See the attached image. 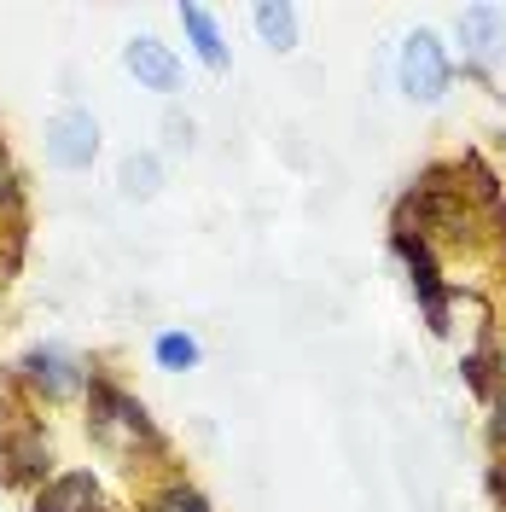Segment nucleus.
Masks as SVG:
<instances>
[{
    "label": "nucleus",
    "instance_id": "f257e3e1",
    "mask_svg": "<svg viewBox=\"0 0 506 512\" xmlns=\"http://www.w3.org/2000/svg\"><path fill=\"white\" fill-rule=\"evenodd\" d=\"M88 431H94L99 448H111L123 460H134V454H163V437H158V425H152V414L128 390H117L111 379L88 384Z\"/></svg>",
    "mask_w": 506,
    "mask_h": 512
},
{
    "label": "nucleus",
    "instance_id": "f03ea898",
    "mask_svg": "<svg viewBox=\"0 0 506 512\" xmlns=\"http://www.w3.org/2000/svg\"><path fill=\"white\" fill-rule=\"evenodd\" d=\"M396 88L413 105H443L454 88V59H448V41L437 30H408L402 35V53H396Z\"/></svg>",
    "mask_w": 506,
    "mask_h": 512
},
{
    "label": "nucleus",
    "instance_id": "7ed1b4c3",
    "mask_svg": "<svg viewBox=\"0 0 506 512\" xmlns=\"http://www.w3.org/2000/svg\"><path fill=\"white\" fill-rule=\"evenodd\" d=\"M99 117L88 111V105H64V111H53L47 117V134H41V152H47V163L53 169H64V175H82V169H94L99 158Z\"/></svg>",
    "mask_w": 506,
    "mask_h": 512
},
{
    "label": "nucleus",
    "instance_id": "20e7f679",
    "mask_svg": "<svg viewBox=\"0 0 506 512\" xmlns=\"http://www.w3.org/2000/svg\"><path fill=\"white\" fill-rule=\"evenodd\" d=\"M53 472V443H47V431H41V419H12L6 431H0V478L12 483V489H41Z\"/></svg>",
    "mask_w": 506,
    "mask_h": 512
},
{
    "label": "nucleus",
    "instance_id": "39448f33",
    "mask_svg": "<svg viewBox=\"0 0 506 512\" xmlns=\"http://www.w3.org/2000/svg\"><path fill=\"white\" fill-rule=\"evenodd\" d=\"M123 70L134 76V88L158 99H175L187 88V70H181V53L163 41V35H128L123 41Z\"/></svg>",
    "mask_w": 506,
    "mask_h": 512
},
{
    "label": "nucleus",
    "instance_id": "423d86ee",
    "mask_svg": "<svg viewBox=\"0 0 506 512\" xmlns=\"http://www.w3.org/2000/svg\"><path fill=\"white\" fill-rule=\"evenodd\" d=\"M18 379L30 384V396H41V402H70V396H82V384H94L88 367H82L70 350H59V344H35V350H24Z\"/></svg>",
    "mask_w": 506,
    "mask_h": 512
},
{
    "label": "nucleus",
    "instance_id": "0eeeda50",
    "mask_svg": "<svg viewBox=\"0 0 506 512\" xmlns=\"http://www.w3.org/2000/svg\"><path fill=\"white\" fill-rule=\"evenodd\" d=\"M454 41H460V59L489 82V70L506 59V12L501 6H460L454 12Z\"/></svg>",
    "mask_w": 506,
    "mask_h": 512
},
{
    "label": "nucleus",
    "instance_id": "6e6552de",
    "mask_svg": "<svg viewBox=\"0 0 506 512\" xmlns=\"http://www.w3.org/2000/svg\"><path fill=\"white\" fill-rule=\"evenodd\" d=\"M30 512H111V501H105L94 472H59V478H47L35 489Z\"/></svg>",
    "mask_w": 506,
    "mask_h": 512
},
{
    "label": "nucleus",
    "instance_id": "1a4fd4ad",
    "mask_svg": "<svg viewBox=\"0 0 506 512\" xmlns=\"http://www.w3.org/2000/svg\"><path fill=\"white\" fill-rule=\"evenodd\" d=\"M251 30L268 53H297V41H303V12H297L291 0H256Z\"/></svg>",
    "mask_w": 506,
    "mask_h": 512
},
{
    "label": "nucleus",
    "instance_id": "9d476101",
    "mask_svg": "<svg viewBox=\"0 0 506 512\" xmlns=\"http://www.w3.org/2000/svg\"><path fill=\"white\" fill-rule=\"evenodd\" d=\"M181 30H187L192 53H198V64H204V70H227V64H233V53H227V35H222V24H216V12H210V6L187 0V6H181Z\"/></svg>",
    "mask_w": 506,
    "mask_h": 512
},
{
    "label": "nucleus",
    "instance_id": "9b49d317",
    "mask_svg": "<svg viewBox=\"0 0 506 512\" xmlns=\"http://www.w3.org/2000/svg\"><path fill=\"white\" fill-rule=\"evenodd\" d=\"M117 187H123V198H134V204L158 198L163 192V158L158 152H128L123 169H117Z\"/></svg>",
    "mask_w": 506,
    "mask_h": 512
},
{
    "label": "nucleus",
    "instance_id": "f8f14e48",
    "mask_svg": "<svg viewBox=\"0 0 506 512\" xmlns=\"http://www.w3.org/2000/svg\"><path fill=\"white\" fill-rule=\"evenodd\" d=\"M152 361H158L163 373H192V367L204 361V350H198L192 332H158V338H152Z\"/></svg>",
    "mask_w": 506,
    "mask_h": 512
},
{
    "label": "nucleus",
    "instance_id": "ddd939ff",
    "mask_svg": "<svg viewBox=\"0 0 506 512\" xmlns=\"http://www.w3.org/2000/svg\"><path fill=\"white\" fill-rule=\"evenodd\" d=\"M140 512H216V507H210V495H204V489L169 478L163 489H152V495H146V507H140Z\"/></svg>",
    "mask_w": 506,
    "mask_h": 512
},
{
    "label": "nucleus",
    "instance_id": "4468645a",
    "mask_svg": "<svg viewBox=\"0 0 506 512\" xmlns=\"http://www.w3.org/2000/svg\"><path fill=\"white\" fill-rule=\"evenodd\" d=\"M163 140H169L175 152H192V117L187 111H169V117H163Z\"/></svg>",
    "mask_w": 506,
    "mask_h": 512
},
{
    "label": "nucleus",
    "instance_id": "2eb2a0df",
    "mask_svg": "<svg viewBox=\"0 0 506 512\" xmlns=\"http://www.w3.org/2000/svg\"><path fill=\"white\" fill-rule=\"evenodd\" d=\"M24 204V187H18V175H6L0 181V210H18Z\"/></svg>",
    "mask_w": 506,
    "mask_h": 512
},
{
    "label": "nucleus",
    "instance_id": "dca6fc26",
    "mask_svg": "<svg viewBox=\"0 0 506 512\" xmlns=\"http://www.w3.org/2000/svg\"><path fill=\"white\" fill-rule=\"evenodd\" d=\"M489 489H495V501L506 507V466H495V472H489Z\"/></svg>",
    "mask_w": 506,
    "mask_h": 512
},
{
    "label": "nucleus",
    "instance_id": "f3484780",
    "mask_svg": "<svg viewBox=\"0 0 506 512\" xmlns=\"http://www.w3.org/2000/svg\"><path fill=\"white\" fill-rule=\"evenodd\" d=\"M6 175H12V169H6V146H0V181H6Z\"/></svg>",
    "mask_w": 506,
    "mask_h": 512
}]
</instances>
